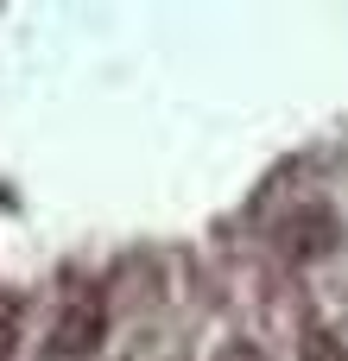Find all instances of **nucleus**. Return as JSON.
Listing matches in <instances>:
<instances>
[{
    "label": "nucleus",
    "instance_id": "obj_1",
    "mask_svg": "<svg viewBox=\"0 0 348 361\" xmlns=\"http://www.w3.org/2000/svg\"><path fill=\"white\" fill-rule=\"evenodd\" d=\"M336 241H342V216L323 197H304V203H292V209L273 216V254L285 267H311V260L336 254Z\"/></svg>",
    "mask_w": 348,
    "mask_h": 361
},
{
    "label": "nucleus",
    "instance_id": "obj_2",
    "mask_svg": "<svg viewBox=\"0 0 348 361\" xmlns=\"http://www.w3.org/2000/svg\"><path fill=\"white\" fill-rule=\"evenodd\" d=\"M101 336H108V298L101 292H70L51 317V336H44V361H95L101 355Z\"/></svg>",
    "mask_w": 348,
    "mask_h": 361
},
{
    "label": "nucleus",
    "instance_id": "obj_3",
    "mask_svg": "<svg viewBox=\"0 0 348 361\" xmlns=\"http://www.w3.org/2000/svg\"><path fill=\"white\" fill-rule=\"evenodd\" d=\"M19 330H25V298L19 292H0V361L19 349Z\"/></svg>",
    "mask_w": 348,
    "mask_h": 361
},
{
    "label": "nucleus",
    "instance_id": "obj_4",
    "mask_svg": "<svg viewBox=\"0 0 348 361\" xmlns=\"http://www.w3.org/2000/svg\"><path fill=\"white\" fill-rule=\"evenodd\" d=\"M304 361H348L342 336H330V330H304Z\"/></svg>",
    "mask_w": 348,
    "mask_h": 361
},
{
    "label": "nucleus",
    "instance_id": "obj_5",
    "mask_svg": "<svg viewBox=\"0 0 348 361\" xmlns=\"http://www.w3.org/2000/svg\"><path fill=\"white\" fill-rule=\"evenodd\" d=\"M222 361H260V355H254V349H228Z\"/></svg>",
    "mask_w": 348,
    "mask_h": 361
}]
</instances>
